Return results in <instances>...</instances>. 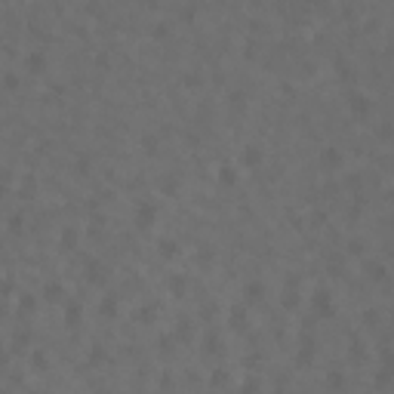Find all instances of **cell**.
<instances>
[{"instance_id":"7","label":"cell","mask_w":394,"mask_h":394,"mask_svg":"<svg viewBox=\"0 0 394 394\" xmlns=\"http://www.w3.org/2000/svg\"><path fill=\"white\" fill-rule=\"evenodd\" d=\"M157 253H160V259H173V256H179V243L173 237H160Z\"/></svg>"},{"instance_id":"19","label":"cell","mask_w":394,"mask_h":394,"mask_svg":"<svg viewBox=\"0 0 394 394\" xmlns=\"http://www.w3.org/2000/svg\"><path fill=\"white\" fill-rule=\"evenodd\" d=\"M167 34H170V25L167 22H157L154 25V37H167Z\"/></svg>"},{"instance_id":"15","label":"cell","mask_w":394,"mask_h":394,"mask_svg":"<svg viewBox=\"0 0 394 394\" xmlns=\"http://www.w3.org/2000/svg\"><path fill=\"white\" fill-rule=\"evenodd\" d=\"M327 385H330V388H342V385H345V376H342V373H330V376H327Z\"/></svg>"},{"instance_id":"1","label":"cell","mask_w":394,"mask_h":394,"mask_svg":"<svg viewBox=\"0 0 394 394\" xmlns=\"http://www.w3.org/2000/svg\"><path fill=\"white\" fill-rule=\"evenodd\" d=\"M345 102H348V111L354 117H370V111H373V102H370V96L364 93V89H351Z\"/></svg>"},{"instance_id":"9","label":"cell","mask_w":394,"mask_h":394,"mask_svg":"<svg viewBox=\"0 0 394 394\" xmlns=\"http://www.w3.org/2000/svg\"><path fill=\"white\" fill-rule=\"evenodd\" d=\"M219 182L228 185V188H231V185H237V170L231 167V164H222V167H219Z\"/></svg>"},{"instance_id":"3","label":"cell","mask_w":394,"mask_h":394,"mask_svg":"<svg viewBox=\"0 0 394 394\" xmlns=\"http://www.w3.org/2000/svg\"><path fill=\"white\" fill-rule=\"evenodd\" d=\"M320 167H327V170H339V167H345V154L339 151L336 145L320 148Z\"/></svg>"},{"instance_id":"11","label":"cell","mask_w":394,"mask_h":394,"mask_svg":"<svg viewBox=\"0 0 394 394\" xmlns=\"http://www.w3.org/2000/svg\"><path fill=\"white\" fill-rule=\"evenodd\" d=\"M231 327H234V330H243V327H246L243 305H234V308H231Z\"/></svg>"},{"instance_id":"17","label":"cell","mask_w":394,"mask_h":394,"mask_svg":"<svg viewBox=\"0 0 394 394\" xmlns=\"http://www.w3.org/2000/svg\"><path fill=\"white\" fill-rule=\"evenodd\" d=\"M170 290H176V296H182V290H185V277H170Z\"/></svg>"},{"instance_id":"4","label":"cell","mask_w":394,"mask_h":394,"mask_svg":"<svg viewBox=\"0 0 394 394\" xmlns=\"http://www.w3.org/2000/svg\"><path fill=\"white\" fill-rule=\"evenodd\" d=\"M311 305H314V311L320 314V317H333V296L327 293V290H314V296H311Z\"/></svg>"},{"instance_id":"5","label":"cell","mask_w":394,"mask_h":394,"mask_svg":"<svg viewBox=\"0 0 394 394\" xmlns=\"http://www.w3.org/2000/svg\"><path fill=\"white\" fill-rule=\"evenodd\" d=\"M46 65H49V59H46V52H43V49H31L28 56H25V68L31 71V74H43Z\"/></svg>"},{"instance_id":"18","label":"cell","mask_w":394,"mask_h":394,"mask_svg":"<svg viewBox=\"0 0 394 394\" xmlns=\"http://www.w3.org/2000/svg\"><path fill=\"white\" fill-rule=\"evenodd\" d=\"M46 296L49 299H62V286L59 283H46Z\"/></svg>"},{"instance_id":"13","label":"cell","mask_w":394,"mask_h":394,"mask_svg":"<svg viewBox=\"0 0 394 394\" xmlns=\"http://www.w3.org/2000/svg\"><path fill=\"white\" fill-rule=\"evenodd\" d=\"M19 83H22L19 74H12V71H6V74H3V86L6 89H19Z\"/></svg>"},{"instance_id":"6","label":"cell","mask_w":394,"mask_h":394,"mask_svg":"<svg viewBox=\"0 0 394 394\" xmlns=\"http://www.w3.org/2000/svg\"><path fill=\"white\" fill-rule=\"evenodd\" d=\"M262 160H265V151H262V145H246V148L240 151V164H243V167H249V170H253V167H259Z\"/></svg>"},{"instance_id":"16","label":"cell","mask_w":394,"mask_h":394,"mask_svg":"<svg viewBox=\"0 0 394 394\" xmlns=\"http://www.w3.org/2000/svg\"><path fill=\"white\" fill-rule=\"evenodd\" d=\"M80 314H83L80 305H68V324H80Z\"/></svg>"},{"instance_id":"2","label":"cell","mask_w":394,"mask_h":394,"mask_svg":"<svg viewBox=\"0 0 394 394\" xmlns=\"http://www.w3.org/2000/svg\"><path fill=\"white\" fill-rule=\"evenodd\" d=\"M154 219H157V206L148 203V200H139L136 203V228L139 231H148L154 225Z\"/></svg>"},{"instance_id":"21","label":"cell","mask_w":394,"mask_h":394,"mask_svg":"<svg viewBox=\"0 0 394 394\" xmlns=\"http://www.w3.org/2000/svg\"><path fill=\"white\" fill-rule=\"evenodd\" d=\"M154 145H157V142H154V136H145V148H148V151H151V154H154V151H157V148H154Z\"/></svg>"},{"instance_id":"8","label":"cell","mask_w":394,"mask_h":394,"mask_svg":"<svg viewBox=\"0 0 394 394\" xmlns=\"http://www.w3.org/2000/svg\"><path fill=\"white\" fill-rule=\"evenodd\" d=\"M243 296H246V302H262V299H265V286H262L259 280H249V283L243 286Z\"/></svg>"},{"instance_id":"10","label":"cell","mask_w":394,"mask_h":394,"mask_svg":"<svg viewBox=\"0 0 394 394\" xmlns=\"http://www.w3.org/2000/svg\"><path fill=\"white\" fill-rule=\"evenodd\" d=\"M367 274H370V280H379V283H382V280L388 277V268H385L382 262H370V265H367Z\"/></svg>"},{"instance_id":"14","label":"cell","mask_w":394,"mask_h":394,"mask_svg":"<svg viewBox=\"0 0 394 394\" xmlns=\"http://www.w3.org/2000/svg\"><path fill=\"white\" fill-rule=\"evenodd\" d=\"M114 311H117V302H114V296H105V302H102V314H108V317H111Z\"/></svg>"},{"instance_id":"12","label":"cell","mask_w":394,"mask_h":394,"mask_svg":"<svg viewBox=\"0 0 394 394\" xmlns=\"http://www.w3.org/2000/svg\"><path fill=\"white\" fill-rule=\"evenodd\" d=\"M89 280H105V265H99V262H89V274H86Z\"/></svg>"},{"instance_id":"20","label":"cell","mask_w":394,"mask_h":394,"mask_svg":"<svg viewBox=\"0 0 394 394\" xmlns=\"http://www.w3.org/2000/svg\"><path fill=\"white\" fill-rule=\"evenodd\" d=\"M9 231H15V234L22 231V216H12V219H9Z\"/></svg>"}]
</instances>
